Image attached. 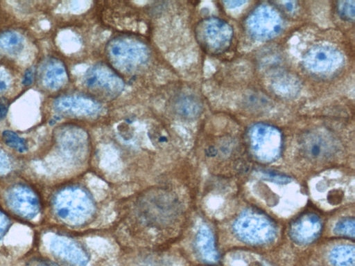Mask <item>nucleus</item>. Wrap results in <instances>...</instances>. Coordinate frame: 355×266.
Returning a JSON list of instances; mask_svg holds the SVG:
<instances>
[{"mask_svg":"<svg viewBox=\"0 0 355 266\" xmlns=\"http://www.w3.org/2000/svg\"><path fill=\"white\" fill-rule=\"evenodd\" d=\"M107 56L113 66L123 72H133L148 60L145 44L135 37H116L107 44Z\"/></svg>","mask_w":355,"mask_h":266,"instance_id":"f257e3e1","label":"nucleus"},{"mask_svg":"<svg viewBox=\"0 0 355 266\" xmlns=\"http://www.w3.org/2000/svg\"><path fill=\"white\" fill-rule=\"evenodd\" d=\"M85 84L93 91L108 98L117 96L123 88L121 78L103 64H98L88 70Z\"/></svg>","mask_w":355,"mask_h":266,"instance_id":"f03ea898","label":"nucleus"},{"mask_svg":"<svg viewBox=\"0 0 355 266\" xmlns=\"http://www.w3.org/2000/svg\"><path fill=\"white\" fill-rule=\"evenodd\" d=\"M55 110L62 114L76 116H91L100 110V105L94 99L79 95H67L57 98Z\"/></svg>","mask_w":355,"mask_h":266,"instance_id":"7ed1b4c3","label":"nucleus"},{"mask_svg":"<svg viewBox=\"0 0 355 266\" xmlns=\"http://www.w3.org/2000/svg\"><path fill=\"white\" fill-rule=\"evenodd\" d=\"M8 206L22 218H33L38 211L39 202L35 194L27 187L16 186L8 193Z\"/></svg>","mask_w":355,"mask_h":266,"instance_id":"20e7f679","label":"nucleus"},{"mask_svg":"<svg viewBox=\"0 0 355 266\" xmlns=\"http://www.w3.org/2000/svg\"><path fill=\"white\" fill-rule=\"evenodd\" d=\"M52 251L56 258L68 266H85L88 260L83 249L67 240L53 243Z\"/></svg>","mask_w":355,"mask_h":266,"instance_id":"39448f33","label":"nucleus"},{"mask_svg":"<svg viewBox=\"0 0 355 266\" xmlns=\"http://www.w3.org/2000/svg\"><path fill=\"white\" fill-rule=\"evenodd\" d=\"M44 85L49 89L58 90L67 82V73L63 63L58 60H48L41 71Z\"/></svg>","mask_w":355,"mask_h":266,"instance_id":"423d86ee","label":"nucleus"},{"mask_svg":"<svg viewBox=\"0 0 355 266\" xmlns=\"http://www.w3.org/2000/svg\"><path fill=\"white\" fill-rule=\"evenodd\" d=\"M24 47V39L20 33L11 30L0 33V53L16 55Z\"/></svg>","mask_w":355,"mask_h":266,"instance_id":"0eeeda50","label":"nucleus"},{"mask_svg":"<svg viewBox=\"0 0 355 266\" xmlns=\"http://www.w3.org/2000/svg\"><path fill=\"white\" fill-rule=\"evenodd\" d=\"M302 145L305 154L313 159L324 157L330 151L327 141L319 135L304 138Z\"/></svg>","mask_w":355,"mask_h":266,"instance_id":"6e6552de","label":"nucleus"},{"mask_svg":"<svg viewBox=\"0 0 355 266\" xmlns=\"http://www.w3.org/2000/svg\"><path fill=\"white\" fill-rule=\"evenodd\" d=\"M197 247L200 255L205 261L212 263L217 260V254L214 247L213 240L206 230H202L200 232Z\"/></svg>","mask_w":355,"mask_h":266,"instance_id":"1a4fd4ad","label":"nucleus"},{"mask_svg":"<svg viewBox=\"0 0 355 266\" xmlns=\"http://www.w3.org/2000/svg\"><path fill=\"white\" fill-rule=\"evenodd\" d=\"M330 260L335 266H354V249L349 247H338L332 251Z\"/></svg>","mask_w":355,"mask_h":266,"instance_id":"9d476101","label":"nucleus"},{"mask_svg":"<svg viewBox=\"0 0 355 266\" xmlns=\"http://www.w3.org/2000/svg\"><path fill=\"white\" fill-rule=\"evenodd\" d=\"M196 99L189 96H181L175 99L174 106L176 112L182 116H191L197 111Z\"/></svg>","mask_w":355,"mask_h":266,"instance_id":"9b49d317","label":"nucleus"},{"mask_svg":"<svg viewBox=\"0 0 355 266\" xmlns=\"http://www.w3.org/2000/svg\"><path fill=\"white\" fill-rule=\"evenodd\" d=\"M2 138L8 146L19 152H24L28 150V145L25 139L12 131H4L2 134Z\"/></svg>","mask_w":355,"mask_h":266,"instance_id":"f8f14e48","label":"nucleus"},{"mask_svg":"<svg viewBox=\"0 0 355 266\" xmlns=\"http://www.w3.org/2000/svg\"><path fill=\"white\" fill-rule=\"evenodd\" d=\"M10 83V78L8 73L0 69V93L7 90Z\"/></svg>","mask_w":355,"mask_h":266,"instance_id":"ddd939ff","label":"nucleus"},{"mask_svg":"<svg viewBox=\"0 0 355 266\" xmlns=\"http://www.w3.org/2000/svg\"><path fill=\"white\" fill-rule=\"evenodd\" d=\"M26 266H57L50 260L44 258H33L31 260Z\"/></svg>","mask_w":355,"mask_h":266,"instance_id":"4468645a","label":"nucleus"},{"mask_svg":"<svg viewBox=\"0 0 355 266\" xmlns=\"http://www.w3.org/2000/svg\"><path fill=\"white\" fill-rule=\"evenodd\" d=\"M35 77V71L32 68L28 69L24 75L22 84L24 86H30L32 85Z\"/></svg>","mask_w":355,"mask_h":266,"instance_id":"2eb2a0df","label":"nucleus"},{"mask_svg":"<svg viewBox=\"0 0 355 266\" xmlns=\"http://www.w3.org/2000/svg\"><path fill=\"white\" fill-rule=\"evenodd\" d=\"M10 160L6 154L0 151V172H3L9 168Z\"/></svg>","mask_w":355,"mask_h":266,"instance_id":"dca6fc26","label":"nucleus"},{"mask_svg":"<svg viewBox=\"0 0 355 266\" xmlns=\"http://www.w3.org/2000/svg\"><path fill=\"white\" fill-rule=\"evenodd\" d=\"M9 103L5 98H0V120L4 118L8 113Z\"/></svg>","mask_w":355,"mask_h":266,"instance_id":"f3484780","label":"nucleus"},{"mask_svg":"<svg viewBox=\"0 0 355 266\" xmlns=\"http://www.w3.org/2000/svg\"><path fill=\"white\" fill-rule=\"evenodd\" d=\"M8 220L7 217L0 212V238L3 235L8 228Z\"/></svg>","mask_w":355,"mask_h":266,"instance_id":"a211bd4d","label":"nucleus"}]
</instances>
